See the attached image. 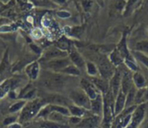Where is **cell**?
<instances>
[{"label": "cell", "mask_w": 148, "mask_h": 128, "mask_svg": "<svg viewBox=\"0 0 148 128\" xmlns=\"http://www.w3.org/2000/svg\"><path fill=\"white\" fill-rule=\"evenodd\" d=\"M69 77L63 75V74H51L47 76H45L42 81V85L50 90H54V91H58L62 89L67 81H69Z\"/></svg>", "instance_id": "obj_1"}, {"label": "cell", "mask_w": 148, "mask_h": 128, "mask_svg": "<svg viewBox=\"0 0 148 128\" xmlns=\"http://www.w3.org/2000/svg\"><path fill=\"white\" fill-rule=\"evenodd\" d=\"M69 100L71 102L78 107H83L84 109L89 111L91 107V100L87 95V94L80 88L78 89L72 90L69 93Z\"/></svg>", "instance_id": "obj_2"}, {"label": "cell", "mask_w": 148, "mask_h": 128, "mask_svg": "<svg viewBox=\"0 0 148 128\" xmlns=\"http://www.w3.org/2000/svg\"><path fill=\"white\" fill-rule=\"evenodd\" d=\"M97 67L99 69L100 77L109 81L115 72V67L111 63L109 59L106 55H101L97 62Z\"/></svg>", "instance_id": "obj_3"}, {"label": "cell", "mask_w": 148, "mask_h": 128, "mask_svg": "<svg viewBox=\"0 0 148 128\" xmlns=\"http://www.w3.org/2000/svg\"><path fill=\"white\" fill-rule=\"evenodd\" d=\"M147 111V103H143L138 105L134 111L132 113L131 120L128 125L125 128H140L141 124L143 123L146 117Z\"/></svg>", "instance_id": "obj_4"}, {"label": "cell", "mask_w": 148, "mask_h": 128, "mask_svg": "<svg viewBox=\"0 0 148 128\" xmlns=\"http://www.w3.org/2000/svg\"><path fill=\"white\" fill-rule=\"evenodd\" d=\"M102 121V117L89 114L83 117L81 122L75 128H101Z\"/></svg>", "instance_id": "obj_5"}, {"label": "cell", "mask_w": 148, "mask_h": 128, "mask_svg": "<svg viewBox=\"0 0 148 128\" xmlns=\"http://www.w3.org/2000/svg\"><path fill=\"white\" fill-rule=\"evenodd\" d=\"M42 102L40 101H34L31 103H29L23 110V114H22V117L21 120L23 121L31 119L32 117H34L37 113L40 112V109L42 107Z\"/></svg>", "instance_id": "obj_6"}, {"label": "cell", "mask_w": 148, "mask_h": 128, "mask_svg": "<svg viewBox=\"0 0 148 128\" xmlns=\"http://www.w3.org/2000/svg\"><path fill=\"white\" fill-rule=\"evenodd\" d=\"M70 64H72V63H71L69 57L53 59V60L48 61L46 62V66L48 67V68H49L53 71H56V72H61L62 69H64Z\"/></svg>", "instance_id": "obj_7"}, {"label": "cell", "mask_w": 148, "mask_h": 128, "mask_svg": "<svg viewBox=\"0 0 148 128\" xmlns=\"http://www.w3.org/2000/svg\"><path fill=\"white\" fill-rule=\"evenodd\" d=\"M80 87L87 94V95L89 97L90 100L95 99L101 94V92L95 86V84L91 81H89V80L82 79V81L80 82Z\"/></svg>", "instance_id": "obj_8"}, {"label": "cell", "mask_w": 148, "mask_h": 128, "mask_svg": "<svg viewBox=\"0 0 148 128\" xmlns=\"http://www.w3.org/2000/svg\"><path fill=\"white\" fill-rule=\"evenodd\" d=\"M121 72L119 69H115L114 75L109 80V88L112 95L115 99L119 92L121 91Z\"/></svg>", "instance_id": "obj_9"}, {"label": "cell", "mask_w": 148, "mask_h": 128, "mask_svg": "<svg viewBox=\"0 0 148 128\" xmlns=\"http://www.w3.org/2000/svg\"><path fill=\"white\" fill-rule=\"evenodd\" d=\"M69 59L71 61V63L74 64L75 67H77L80 70L86 69V62L84 58L82 56V55L77 51V49L75 47H71L69 49Z\"/></svg>", "instance_id": "obj_10"}, {"label": "cell", "mask_w": 148, "mask_h": 128, "mask_svg": "<svg viewBox=\"0 0 148 128\" xmlns=\"http://www.w3.org/2000/svg\"><path fill=\"white\" fill-rule=\"evenodd\" d=\"M117 50L119 51V53L121 54V55L122 56L124 62H136L134 60V56L129 52L127 46V39H126V35L123 36L122 39L121 40V42H119L118 46L116 47Z\"/></svg>", "instance_id": "obj_11"}, {"label": "cell", "mask_w": 148, "mask_h": 128, "mask_svg": "<svg viewBox=\"0 0 148 128\" xmlns=\"http://www.w3.org/2000/svg\"><path fill=\"white\" fill-rule=\"evenodd\" d=\"M134 87L133 81V74L130 71H123L121 75V90L127 95L128 92Z\"/></svg>", "instance_id": "obj_12"}, {"label": "cell", "mask_w": 148, "mask_h": 128, "mask_svg": "<svg viewBox=\"0 0 148 128\" xmlns=\"http://www.w3.org/2000/svg\"><path fill=\"white\" fill-rule=\"evenodd\" d=\"M103 108H104V102H103V96L101 93L94 100H91V107L89 112L92 114L101 116L103 115Z\"/></svg>", "instance_id": "obj_13"}, {"label": "cell", "mask_w": 148, "mask_h": 128, "mask_svg": "<svg viewBox=\"0 0 148 128\" xmlns=\"http://www.w3.org/2000/svg\"><path fill=\"white\" fill-rule=\"evenodd\" d=\"M126 99H127V95L121 90L119 92V94H117V96L115 97V99H114V117L118 116L125 109Z\"/></svg>", "instance_id": "obj_14"}, {"label": "cell", "mask_w": 148, "mask_h": 128, "mask_svg": "<svg viewBox=\"0 0 148 128\" xmlns=\"http://www.w3.org/2000/svg\"><path fill=\"white\" fill-rule=\"evenodd\" d=\"M43 101L49 104L59 105V106H63V107H67L70 105L68 99H66L65 97H63L58 94H52L49 95L48 97H46Z\"/></svg>", "instance_id": "obj_15"}, {"label": "cell", "mask_w": 148, "mask_h": 128, "mask_svg": "<svg viewBox=\"0 0 148 128\" xmlns=\"http://www.w3.org/2000/svg\"><path fill=\"white\" fill-rule=\"evenodd\" d=\"M47 119L49 121H53V122H56V123L63 124V125H69V116H66L61 113L53 111L49 113V114L47 116Z\"/></svg>", "instance_id": "obj_16"}, {"label": "cell", "mask_w": 148, "mask_h": 128, "mask_svg": "<svg viewBox=\"0 0 148 128\" xmlns=\"http://www.w3.org/2000/svg\"><path fill=\"white\" fill-rule=\"evenodd\" d=\"M68 54L66 51H63L58 48H52L50 49H49L45 55H44V58L47 61H50L53 59H57V58H62V57H67Z\"/></svg>", "instance_id": "obj_17"}, {"label": "cell", "mask_w": 148, "mask_h": 128, "mask_svg": "<svg viewBox=\"0 0 148 128\" xmlns=\"http://www.w3.org/2000/svg\"><path fill=\"white\" fill-rule=\"evenodd\" d=\"M68 109L69 111L70 116H74V117L83 118V117L87 116L89 114V111L84 109L83 107H78V106H76L75 104H70L68 107Z\"/></svg>", "instance_id": "obj_18"}, {"label": "cell", "mask_w": 148, "mask_h": 128, "mask_svg": "<svg viewBox=\"0 0 148 128\" xmlns=\"http://www.w3.org/2000/svg\"><path fill=\"white\" fill-rule=\"evenodd\" d=\"M133 81H134V85L137 89L140 88H146L147 86V79L145 78V76L139 71L137 72H134L133 73Z\"/></svg>", "instance_id": "obj_19"}, {"label": "cell", "mask_w": 148, "mask_h": 128, "mask_svg": "<svg viewBox=\"0 0 148 128\" xmlns=\"http://www.w3.org/2000/svg\"><path fill=\"white\" fill-rule=\"evenodd\" d=\"M108 59L115 68H118L121 64L124 63V60H123L122 56L121 55V54L119 53V51L117 50V49L111 51V53L108 56Z\"/></svg>", "instance_id": "obj_20"}, {"label": "cell", "mask_w": 148, "mask_h": 128, "mask_svg": "<svg viewBox=\"0 0 148 128\" xmlns=\"http://www.w3.org/2000/svg\"><path fill=\"white\" fill-rule=\"evenodd\" d=\"M86 71L87 74L91 76L92 78L94 77H98L100 75L99 74V69L98 67L95 63L92 62H86Z\"/></svg>", "instance_id": "obj_21"}, {"label": "cell", "mask_w": 148, "mask_h": 128, "mask_svg": "<svg viewBox=\"0 0 148 128\" xmlns=\"http://www.w3.org/2000/svg\"><path fill=\"white\" fill-rule=\"evenodd\" d=\"M61 74H63L65 75H71V76H79L81 75V70L75 67L74 64H70L69 65L67 68H65L64 69H62L61 72H59Z\"/></svg>", "instance_id": "obj_22"}, {"label": "cell", "mask_w": 148, "mask_h": 128, "mask_svg": "<svg viewBox=\"0 0 148 128\" xmlns=\"http://www.w3.org/2000/svg\"><path fill=\"white\" fill-rule=\"evenodd\" d=\"M137 88L135 87H134L127 94V99H126V107L125 108L130 107L132 106H134V99H135V94H136Z\"/></svg>", "instance_id": "obj_23"}, {"label": "cell", "mask_w": 148, "mask_h": 128, "mask_svg": "<svg viewBox=\"0 0 148 128\" xmlns=\"http://www.w3.org/2000/svg\"><path fill=\"white\" fill-rule=\"evenodd\" d=\"M57 48L63 50V51H69V49H71L72 45L70 43V41L69 39H67L66 37H62L58 42H57Z\"/></svg>", "instance_id": "obj_24"}, {"label": "cell", "mask_w": 148, "mask_h": 128, "mask_svg": "<svg viewBox=\"0 0 148 128\" xmlns=\"http://www.w3.org/2000/svg\"><path fill=\"white\" fill-rule=\"evenodd\" d=\"M28 75L30 76L31 79H36L37 75H38V72H39V66H38V63L37 62H34L32 63L31 65H29L27 69H26Z\"/></svg>", "instance_id": "obj_25"}, {"label": "cell", "mask_w": 148, "mask_h": 128, "mask_svg": "<svg viewBox=\"0 0 148 128\" xmlns=\"http://www.w3.org/2000/svg\"><path fill=\"white\" fill-rule=\"evenodd\" d=\"M41 128H70L69 125H63V124H59L56 122L53 121H45L41 125Z\"/></svg>", "instance_id": "obj_26"}, {"label": "cell", "mask_w": 148, "mask_h": 128, "mask_svg": "<svg viewBox=\"0 0 148 128\" xmlns=\"http://www.w3.org/2000/svg\"><path fill=\"white\" fill-rule=\"evenodd\" d=\"M135 50L140 53H148V41L138 42L135 45Z\"/></svg>", "instance_id": "obj_27"}, {"label": "cell", "mask_w": 148, "mask_h": 128, "mask_svg": "<svg viewBox=\"0 0 148 128\" xmlns=\"http://www.w3.org/2000/svg\"><path fill=\"white\" fill-rule=\"evenodd\" d=\"M134 56L135 57L136 60L140 62L143 65H145L148 68V56L147 55H145L143 53H140V52L135 51V53L134 54Z\"/></svg>", "instance_id": "obj_28"}, {"label": "cell", "mask_w": 148, "mask_h": 128, "mask_svg": "<svg viewBox=\"0 0 148 128\" xmlns=\"http://www.w3.org/2000/svg\"><path fill=\"white\" fill-rule=\"evenodd\" d=\"M29 2L35 6H49L54 3L49 0H29Z\"/></svg>", "instance_id": "obj_29"}, {"label": "cell", "mask_w": 148, "mask_h": 128, "mask_svg": "<svg viewBox=\"0 0 148 128\" xmlns=\"http://www.w3.org/2000/svg\"><path fill=\"white\" fill-rule=\"evenodd\" d=\"M10 83L9 82H5L4 84H3L2 86H0V98H2L5 93L8 92V90L10 89Z\"/></svg>", "instance_id": "obj_30"}, {"label": "cell", "mask_w": 148, "mask_h": 128, "mask_svg": "<svg viewBox=\"0 0 148 128\" xmlns=\"http://www.w3.org/2000/svg\"><path fill=\"white\" fill-rule=\"evenodd\" d=\"M23 105H24V102H23V101L17 102V103H16V104H14L13 106H11V107H10V111L11 113H15V112L18 111L20 108H22V107H23Z\"/></svg>", "instance_id": "obj_31"}, {"label": "cell", "mask_w": 148, "mask_h": 128, "mask_svg": "<svg viewBox=\"0 0 148 128\" xmlns=\"http://www.w3.org/2000/svg\"><path fill=\"white\" fill-rule=\"evenodd\" d=\"M137 1H138V0H128L127 4V8H126V14H125L126 16L129 14L130 10H132L133 6L134 5V3H135Z\"/></svg>", "instance_id": "obj_32"}, {"label": "cell", "mask_w": 148, "mask_h": 128, "mask_svg": "<svg viewBox=\"0 0 148 128\" xmlns=\"http://www.w3.org/2000/svg\"><path fill=\"white\" fill-rule=\"evenodd\" d=\"M57 16L61 18H68L70 16V13L68 12V11H59L57 12Z\"/></svg>", "instance_id": "obj_33"}, {"label": "cell", "mask_w": 148, "mask_h": 128, "mask_svg": "<svg viewBox=\"0 0 148 128\" xmlns=\"http://www.w3.org/2000/svg\"><path fill=\"white\" fill-rule=\"evenodd\" d=\"M7 66H8V59H7V57H5V58L3 59L2 64H1V67H0V73L3 72V71L5 70V68H7Z\"/></svg>", "instance_id": "obj_34"}, {"label": "cell", "mask_w": 148, "mask_h": 128, "mask_svg": "<svg viewBox=\"0 0 148 128\" xmlns=\"http://www.w3.org/2000/svg\"><path fill=\"white\" fill-rule=\"evenodd\" d=\"M51 2L58 5H63L67 3V0H51Z\"/></svg>", "instance_id": "obj_35"}, {"label": "cell", "mask_w": 148, "mask_h": 128, "mask_svg": "<svg viewBox=\"0 0 148 128\" xmlns=\"http://www.w3.org/2000/svg\"><path fill=\"white\" fill-rule=\"evenodd\" d=\"M144 102H145V103H147L148 102V86L146 88L145 97H144Z\"/></svg>", "instance_id": "obj_36"}, {"label": "cell", "mask_w": 148, "mask_h": 128, "mask_svg": "<svg viewBox=\"0 0 148 128\" xmlns=\"http://www.w3.org/2000/svg\"><path fill=\"white\" fill-rule=\"evenodd\" d=\"M31 48H32V49H33V50L36 51V52H37V54H39V53H40V51H41V49H40L38 47H36V45H31Z\"/></svg>", "instance_id": "obj_37"}, {"label": "cell", "mask_w": 148, "mask_h": 128, "mask_svg": "<svg viewBox=\"0 0 148 128\" xmlns=\"http://www.w3.org/2000/svg\"><path fill=\"white\" fill-rule=\"evenodd\" d=\"M15 120V118H10V119H6L4 120V124H9V123H11Z\"/></svg>", "instance_id": "obj_38"}, {"label": "cell", "mask_w": 148, "mask_h": 128, "mask_svg": "<svg viewBox=\"0 0 148 128\" xmlns=\"http://www.w3.org/2000/svg\"><path fill=\"white\" fill-rule=\"evenodd\" d=\"M142 126H140V128H148V120H147V121H143V123L141 124Z\"/></svg>", "instance_id": "obj_39"}, {"label": "cell", "mask_w": 148, "mask_h": 128, "mask_svg": "<svg viewBox=\"0 0 148 128\" xmlns=\"http://www.w3.org/2000/svg\"><path fill=\"white\" fill-rule=\"evenodd\" d=\"M10 128H21V127L18 124H13L10 127Z\"/></svg>", "instance_id": "obj_40"}]
</instances>
